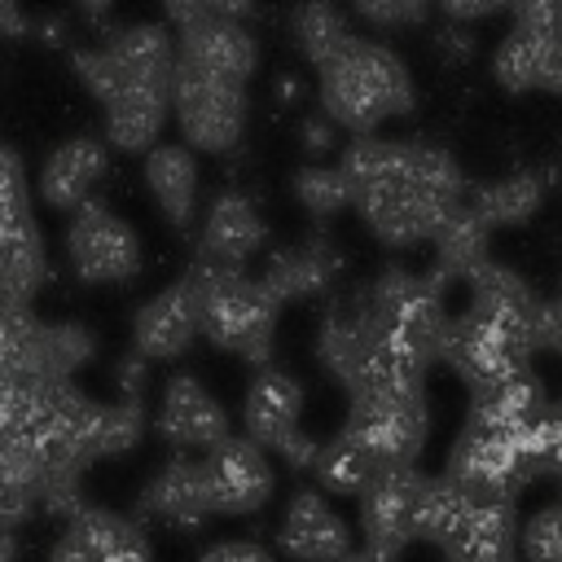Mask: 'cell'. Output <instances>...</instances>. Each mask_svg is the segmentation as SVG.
Instances as JSON below:
<instances>
[{
  "label": "cell",
  "instance_id": "1",
  "mask_svg": "<svg viewBox=\"0 0 562 562\" xmlns=\"http://www.w3.org/2000/svg\"><path fill=\"white\" fill-rule=\"evenodd\" d=\"M184 285L193 290V299L202 307V329L211 342H220L255 364L268 360L281 303L263 290L259 277H246V268L220 263L198 250L193 263L184 268Z\"/></svg>",
  "mask_w": 562,
  "mask_h": 562
},
{
  "label": "cell",
  "instance_id": "2",
  "mask_svg": "<svg viewBox=\"0 0 562 562\" xmlns=\"http://www.w3.org/2000/svg\"><path fill=\"white\" fill-rule=\"evenodd\" d=\"M321 105L329 123L356 136H373L386 114H404L413 105L408 66L391 44L360 35V44L338 66L321 70Z\"/></svg>",
  "mask_w": 562,
  "mask_h": 562
},
{
  "label": "cell",
  "instance_id": "3",
  "mask_svg": "<svg viewBox=\"0 0 562 562\" xmlns=\"http://www.w3.org/2000/svg\"><path fill=\"white\" fill-rule=\"evenodd\" d=\"M92 356V334L83 325H44L26 303H0V378L9 382H70V373Z\"/></svg>",
  "mask_w": 562,
  "mask_h": 562
},
{
  "label": "cell",
  "instance_id": "4",
  "mask_svg": "<svg viewBox=\"0 0 562 562\" xmlns=\"http://www.w3.org/2000/svg\"><path fill=\"white\" fill-rule=\"evenodd\" d=\"M347 435L360 439L382 465H417L426 443V395L422 386H373L347 395Z\"/></svg>",
  "mask_w": 562,
  "mask_h": 562
},
{
  "label": "cell",
  "instance_id": "5",
  "mask_svg": "<svg viewBox=\"0 0 562 562\" xmlns=\"http://www.w3.org/2000/svg\"><path fill=\"white\" fill-rule=\"evenodd\" d=\"M171 105L184 140H193L198 149H211V154L233 149L246 132V83L193 70L180 57L171 75Z\"/></svg>",
  "mask_w": 562,
  "mask_h": 562
},
{
  "label": "cell",
  "instance_id": "6",
  "mask_svg": "<svg viewBox=\"0 0 562 562\" xmlns=\"http://www.w3.org/2000/svg\"><path fill=\"white\" fill-rule=\"evenodd\" d=\"M66 255L79 281H123L140 268V241L127 220H119L105 202L88 198L66 228Z\"/></svg>",
  "mask_w": 562,
  "mask_h": 562
},
{
  "label": "cell",
  "instance_id": "7",
  "mask_svg": "<svg viewBox=\"0 0 562 562\" xmlns=\"http://www.w3.org/2000/svg\"><path fill=\"white\" fill-rule=\"evenodd\" d=\"M465 285H470V307H465V312H474L479 321L496 325V329H501L505 338H514L527 356L544 347V342H540V329H544V303H549V299H540L514 268H505V263H483Z\"/></svg>",
  "mask_w": 562,
  "mask_h": 562
},
{
  "label": "cell",
  "instance_id": "8",
  "mask_svg": "<svg viewBox=\"0 0 562 562\" xmlns=\"http://www.w3.org/2000/svg\"><path fill=\"white\" fill-rule=\"evenodd\" d=\"M426 474L417 465H382L369 483V492L360 496V527H364V544L400 558L404 544L417 536L413 518H417V501H422Z\"/></svg>",
  "mask_w": 562,
  "mask_h": 562
},
{
  "label": "cell",
  "instance_id": "9",
  "mask_svg": "<svg viewBox=\"0 0 562 562\" xmlns=\"http://www.w3.org/2000/svg\"><path fill=\"white\" fill-rule=\"evenodd\" d=\"M215 514H250L272 492V465L250 435H228L202 457Z\"/></svg>",
  "mask_w": 562,
  "mask_h": 562
},
{
  "label": "cell",
  "instance_id": "10",
  "mask_svg": "<svg viewBox=\"0 0 562 562\" xmlns=\"http://www.w3.org/2000/svg\"><path fill=\"white\" fill-rule=\"evenodd\" d=\"M443 360L474 386H496L514 373L527 369V351L505 338L496 325L479 321L474 312H461L452 316V329H448V342H443Z\"/></svg>",
  "mask_w": 562,
  "mask_h": 562
},
{
  "label": "cell",
  "instance_id": "11",
  "mask_svg": "<svg viewBox=\"0 0 562 562\" xmlns=\"http://www.w3.org/2000/svg\"><path fill=\"white\" fill-rule=\"evenodd\" d=\"M215 514L211 505V483H206V465L193 457H171L140 492L136 501V518H162L171 527L193 531L198 522H206Z\"/></svg>",
  "mask_w": 562,
  "mask_h": 562
},
{
  "label": "cell",
  "instance_id": "12",
  "mask_svg": "<svg viewBox=\"0 0 562 562\" xmlns=\"http://www.w3.org/2000/svg\"><path fill=\"white\" fill-rule=\"evenodd\" d=\"M202 329V307L193 299V290L180 281H171L167 290H158L132 321V338H136V356L145 360H167L180 356L193 334Z\"/></svg>",
  "mask_w": 562,
  "mask_h": 562
},
{
  "label": "cell",
  "instance_id": "13",
  "mask_svg": "<svg viewBox=\"0 0 562 562\" xmlns=\"http://www.w3.org/2000/svg\"><path fill=\"white\" fill-rule=\"evenodd\" d=\"M281 549L299 562H342L351 553V536L321 492L299 487L281 518Z\"/></svg>",
  "mask_w": 562,
  "mask_h": 562
},
{
  "label": "cell",
  "instance_id": "14",
  "mask_svg": "<svg viewBox=\"0 0 562 562\" xmlns=\"http://www.w3.org/2000/svg\"><path fill=\"white\" fill-rule=\"evenodd\" d=\"M158 435L171 439L176 448L211 452L228 439V417L198 378H171L158 404Z\"/></svg>",
  "mask_w": 562,
  "mask_h": 562
},
{
  "label": "cell",
  "instance_id": "15",
  "mask_svg": "<svg viewBox=\"0 0 562 562\" xmlns=\"http://www.w3.org/2000/svg\"><path fill=\"white\" fill-rule=\"evenodd\" d=\"M299 413H303V386L281 373V369H259V378L250 382L246 391V404H241V422H246V435L263 448H281L285 439L299 435Z\"/></svg>",
  "mask_w": 562,
  "mask_h": 562
},
{
  "label": "cell",
  "instance_id": "16",
  "mask_svg": "<svg viewBox=\"0 0 562 562\" xmlns=\"http://www.w3.org/2000/svg\"><path fill=\"white\" fill-rule=\"evenodd\" d=\"M338 268H342V255H338L334 237L316 233V237H307L303 246L272 250V255L263 259L259 281H263V290H268L277 303H285V299H299V294H312V290L329 285V281L338 277Z\"/></svg>",
  "mask_w": 562,
  "mask_h": 562
},
{
  "label": "cell",
  "instance_id": "17",
  "mask_svg": "<svg viewBox=\"0 0 562 562\" xmlns=\"http://www.w3.org/2000/svg\"><path fill=\"white\" fill-rule=\"evenodd\" d=\"M263 246V220L255 211V202L241 193V189H224L215 193L211 211H206V224H202V241L198 250L220 259V263H237L246 268V259Z\"/></svg>",
  "mask_w": 562,
  "mask_h": 562
},
{
  "label": "cell",
  "instance_id": "18",
  "mask_svg": "<svg viewBox=\"0 0 562 562\" xmlns=\"http://www.w3.org/2000/svg\"><path fill=\"white\" fill-rule=\"evenodd\" d=\"M101 171H105V145L97 136H70L44 158L40 193L61 211H79Z\"/></svg>",
  "mask_w": 562,
  "mask_h": 562
},
{
  "label": "cell",
  "instance_id": "19",
  "mask_svg": "<svg viewBox=\"0 0 562 562\" xmlns=\"http://www.w3.org/2000/svg\"><path fill=\"white\" fill-rule=\"evenodd\" d=\"M48 277V255L31 215L0 220V303H26Z\"/></svg>",
  "mask_w": 562,
  "mask_h": 562
},
{
  "label": "cell",
  "instance_id": "20",
  "mask_svg": "<svg viewBox=\"0 0 562 562\" xmlns=\"http://www.w3.org/2000/svg\"><path fill=\"white\" fill-rule=\"evenodd\" d=\"M487 220L470 206V198L465 202H457L452 211H448V220L439 224V233H435V277L448 285V281H470L483 263H492L487 259Z\"/></svg>",
  "mask_w": 562,
  "mask_h": 562
},
{
  "label": "cell",
  "instance_id": "21",
  "mask_svg": "<svg viewBox=\"0 0 562 562\" xmlns=\"http://www.w3.org/2000/svg\"><path fill=\"white\" fill-rule=\"evenodd\" d=\"M167 110H171L167 83H136L105 105V136L119 149H154V140L167 123Z\"/></svg>",
  "mask_w": 562,
  "mask_h": 562
},
{
  "label": "cell",
  "instance_id": "22",
  "mask_svg": "<svg viewBox=\"0 0 562 562\" xmlns=\"http://www.w3.org/2000/svg\"><path fill=\"white\" fill-rule=\"evenodd\" d=\"M145 180H149V193L158 198V206L167 211V220L176 228H184L193 220V206H198V158H193V149L180 145V140L154 145L145 154Z\"/></svg>",
  "mask_w": 562,
  "mask_h": 562
},
{
  "label": "cell",
  "instance_id": "23",
  "mask_svg": "<svg viewBox=\"0 0 562 562\" xmlns=\"http://www.w3.org/2000/svg\"><path fill=\"white\" fill-rule=\"evenodd\" d=\"M66 527L92 549L97 562H149V536H145L140 518H123V514L88 505Z\"/></svg>",
  "mask_w": 562,
  "mask_h": 562
},
{
  "label": "cell",
  "instance_id": "24",
  "mask_svg": "<svg viewBox=\"0 0 562 562\" xmlns=\"http://www.w3.org/2000/svg\"><path fill=\"white\" fill-rule=\"evenodd\" d=\"M290 26H294V40H299L303 57H307L316 70L338 66V61L360 44V35L351 31V22H347L334 4H321V0L299 4V9L290 13Z\"/></svg>",
  "mask_w": 562,
  "mask_h": 562
},
{
  "label": "cell",
  "instance_id": "25",
  "mask_svg": "<svg viewBox=\"0 0 562 562\" xmlns=\"http://www.w3.org/2000/svg\"><path fill=\"white\" fill-rule=\"evenodd\" d=\"M562 44V35H544V31H531V26H514L496 53H492V75L509 88V92H522V88H540L544 83V70H549V57L553 48Z\"/></svg>",
  "mask_w": 562,
  "mask_h": 562
},
{
  "label": "cell",
  "instance_id": "26",
  "mask_svg": "<svg viewBox=\"0 0 562 562\" xmlns=\"http://www.w3.org/2000/svg\"><path fill=\"white\" fill-rule=\"evenodd\" d=\"M378 470H382V461L360 439H351L347 430H338L334 439H325L321 452H316V461H312L316 483L325 492H342V496H364Z\"/></svg>",
  "mask_w": 562,
  "mask_h": 562
},
{
  "label": "cell",
  "instance_id": "27",
  "mask_svg": "<svg viewBox=\"0 0 562 562\" xmlns=\"http://www.w3.org/2000/svg\"><path fill=\"white\" fill-rule=\"evenodd\" d=\"M470 509H474V496H470L465 487H457L448 474L426 479L422 501H417L413 531H417V540H430V544L448 549V544L461 536V527L470 522Z\"/></svg>",
  "mask_w": 562,
  "mask_h": 562
},
{
  "label": "cell",
  "instance_id": "28",
  "mask_svg": "<svg viewBox=\"0 0 562 562\" xmlns=\"http://www.w3.org/2000/svg\"><path fill=\"white\" fill-rule=\"evenodd\" d=\"M544 189H549V176L544 171H514V176L474 184L470 189V206L487 224H514V220H527L544 202Z\"/></svg>",
  "mask_w": 562,
  "mask_h": 562
},
{
  "label": "cell",
  "instance_id": "29",
  "mask_svg": "<svg viewBox=\"0 0 562 562\" xmlns=\"http://www.w3.org/2000/svg\"><path fill=\"white\" fill-rule=\"evenodd\" d=\"M145 430V413H140V400H127L119 395L114 404H97V413L88 417L83 435H79V452L83 461L92 465L97 457H114V452H127Z\"/></svg>",
  "mask_w": 562,
  "mask_h": 562
},
{
  "label": "cell",
  "instance_id": "30",
  "mask_svg": "<svg viewBox=\"0 0 562 562\" xmlns=\"http://www.w3.org/2000/svg\"><path fill=\"white\" fill-rule=\"evenodd\" d=\"M294 193L316 215H334L347 202H356L351 198V184H347V176L338 167H299L294 171Z\"/></svg>",
  "mask_w": 562,
  "mask_h": 562
},
{
  "label": "cell",
  "instance_id": "31",
  "mask_svg": "<svg viewBox=\"0 0 562 562\" xmlns=\"http://www.w3.org/2000/svg\"><path fill=\"white\" fill-rule=\"evenodd\" d=\"M522 558L527 562H562V501L544 505L522 522Z\"/></svg>",
  "mask_w": 562,
  "mask_h": 562
},
{
  "label": "cell",
  "instance_id": "32",
  "mask_svg": "<svg viewBox=\"0 0 562 562\" xmlns=\"http://www.w3.org/2000/svg\"><path fill=\"white\" fill-rule=\"evenodd\" d=\"M31 215V193H26V171H22V154L9 145L4 149V189H0V220H18Z\"/></svg>",
  "mask_w": 562,
  "mask_h": 562
},
{
  "label": "cell",
  "instance_id": "33",
  "mask_svg": "<svg viewBox=\"0 0 562 562\" xmlns=\"http://www.w3.org/2000/svg\"><path fill=\"white\" fill-rule=\"evenodd\" d=\"M356 13L378 26H417V22H426L430 9L422 0H364V4H356Z\"/></svg>",
  "mask_w": 562,
  "mask_h": 562
},
{
  "label": "cell",
  "instance_id": "34",
  "mask_svg": "<svg viewBox=\"0 0 562 562\" xmlns=\"http://www.w3.org/2000/svg\"><path fill=\"white\" fill-rule=\"evenodd\" d=\"M435 48H439V57H443V61L461 66V61H470V57H474L479 40H474V31H470L465 22H443V26L435 31Z\"/></svg>",
  "mask_w": 562,
  "mask_h": 562
},
{
  "label": "cell",
  "instance_id": "35",
  "mask_svg": "<svg viewBox=\"0 0 562 562\" xmlns=\"http://www.w3.org/2000/svg\"><path fill=\"white\" fill-rule=\"evenodd\" d=\"M514 26H531V31H544V35H562V4L558 0H527V4H514Z\"/></svg>",
  "mask_w": 562,
  "mask_h": 562
},
{
  "label": "cell",
  "instance_id": "36",
  "mask_svg": "<svg viewBox=\"0 0 562 562\" xmlns=\"http://www.w3.org/2000/svg\"><path fill=\"white\" fill-rule=\"evenodd\" d=\"M198 562H272V558H268V549H259L250 540H224V544L206 549Z\"/></svg>",
  "mask_w": 562,
  "mask_h": 562
},
{
  "label": "cell",
  "instance_id": "37",
  "mask_svg": "<svg viewBox=\"0 0 562 562\" xmlns=\"http://www.w3.org/2000/svg\"><path fill=\"white\" fill-rule=\"evenodd\" d=\"M48 562H97V558H92V549H88V544H83V540H79V536L66 527V531L57 536V544H53Z\"/></svg>",
  "mask_w": 562,
  "mask_h": 562
},
{
  "label": "cell",
  "instance_id": "38",
  "mask_svg": "<svg viewBox=\"0 0 562 562\" xmlns=\"http://www.w3.org/2000/svg\"><path fill=\"white\" fill-rule=\"evenodd\" d=\"M140 382H145V356H127L123 364H119V391L127 395V400H140Z\"/></svg>",
  "mask_w": 562,
  "mask_h": 562
},
{
  "label": "cell",
  "instance_id": "39",
  "mask_svg": "<svg viewBox=\"0 0 562 562\" xmlns=\"http://www.w3.org/2000/svg\"><path fill=\"white\" fill-rule=\"evenodd\" d=\"M501 4H492V0H483V4H465V0H448L443 4V18L448 22H470V18H492Z\"/></svg>",
  "mask_w": 562,
  "mask_h": 562
},
{
  "label": "cell",
  "instance_id": "40",
  "mask_svg": "<svg viewBox=\"0 0 562 562\" xmlns=\"http://www.w3.org/2000/svg\"><path fill=\"white\" fill-rule=\"evenodd\" d=\"M0 18H4V35H9V40H18V35L31 31V22H26V13H22L18 0H4V4H0Z\"/></svg>",
  "mask_w": 562,
  "mask_h": 562
},
{
  "label": "cell",
  "instance_id": "41",
  "mask_svg": "<svg viewBox=\"0 0 562 562\" xmlns=\"http://www.w3.org/2000/svg\"><path fill=\"white\" fill-rule=\"evenodd\" d=\"M329 136H334L329 119H307V123H303V145H307V149H325Z\"/></svg>",
  "mask_w": 562,
  "mask_h": 562
},
{
  "label": "cell",
  "instance_id": "42",
  "mask_svg": "<svg viewBox=\"0 0 562 562\" xmlns=\"http://www.w3.org/2000/svg\"><path fill=\"white\" fill-rule=\"evenodd\" d=\"M540 88H549V92H562V44L553 48V57H549V70H544V83Z\"/></svg>",
  "mask_w": 562,
  "mask_h": 562
},
{
  "label": "cell",
  "instance_id": "43",
  "mask_svg": "<svg viewBox=\"0 0 562 562\" xmlns=\"http://www.w3.org/2000/svg\"><path fill=\"white\" fill-rule=\"evenodd\" d=\"M342 562H395V558L382 553V549H373V544H360V549H351Z\"/></svg>",
  "mask_w": 562,
  "mask_h": 562
},
{
  "label": "cell",
  "instance_id": "44",
  "mask_svg": "<svg viewBox=\"0 0 562 562\" xmlns=\"http://www.w3.org/2000/svg\"><path fill=\"white\" fill-rule=\"evenodd\" d=\"M40 31H44V40H48V44H61V40H66V22H61L57 13H53V18H44V22H40Z\"/></svg>",
  "mask_w": 562,
  "mask_h": 562
},
{
  "label": "cell",
  "instance_id": "45",
  "mask_svg": "<svg viewBox=\"0 0 562 562\" xmlns=\"http://www.w3.org/2000/svg\"><path fill=\"white\" fill-rule=\"evenodd\" d=\"M4 562H18V531H4Z\"/></svg>",
  "mask_w": 562,
  "mask_h": 562
},
{
  "label": "cell",
  "instance_id": "46",
  "mask_svg": "<svg viewBox=\"0 0 562 562\" xmlns=\"http://www.w3.org/2000/svg\"><path fill=\"white\" fill-rule=\"evenodd\" d=\"M281 97H299V83L294 79H281Z\"/></svg>",
  "mask_w": 562,
  "mask_h": 562
},
{
  "label": "cell",
  "instance_id": "47",
  "mask_svg": "<svg viewBox=\"0 0 562 562\" xmlns=\"http://www.w3.org/2000/svg\"><path fill=\"white\" fill-rule=\"evenodd\" d=\"M505 562H518V558H505Z\"/></svg>",
  "mask_w": 562,
  "mask_h": 562
}]
</instances>
